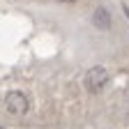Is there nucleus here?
I'll return each instance as SVG.
<instances>
[{
    "label": "nucleus",
    "mask_w": 129,
    "mask_h": 129,
    "mask_svg": "<svg viewBox=\"0 0 129 129\" xmlns=\"http://www.w3.org/2000/svg\"><path fill=\"white\" fill-rule=\"evenodd\" d=\"M106 83H108V72L104 67H92L85 74V88L90 92H102Z\"/></svg>",
    "instance_id": "nucleus-1"
},
{
    "label": "nucleus",
    "mask_w": 129,
    "mask_h": 129,
    "mask_svg": "<svg viewBox=\"0 0 129 129\" xmlns=\"http://www.w3.org/2000/svg\"><path fill=\"white\" fill-rule=\"evenodd\" d=\"M5 106L9 113H14V115H25L28 113V97L23 92H9L7 99H5Z\"/></svg>",
    "instance_id": "nucleus-2"
},
{
    "label": "nucleus",
    "mask_w": 129,
    "mask_h": 129,
    "mask_svg": "<svg viewBox=\"0 0 129 129\" xmlns=\"http://www.w3.org/2000/svg\"><path fill=\"white\" fill-rule=\"evenodd\" d=\"M62 3H74V0H62Z\"/></svg>",
    "instance_id": "nucleus-3"
}]
</instances>
